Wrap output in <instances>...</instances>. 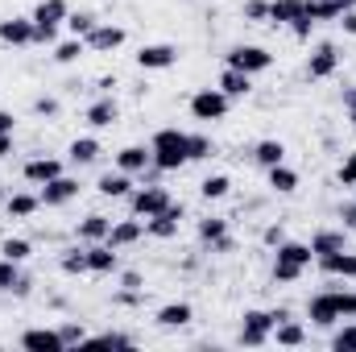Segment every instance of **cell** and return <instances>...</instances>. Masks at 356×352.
<instances>
[{"mask_svg": "<svg viewBox=\"0 0 356 352\" xmlns=\"http://www.w3.org/2000/svg\"><path fill=\"white\" fill-rule=\"evenodd\" d=\"M149 154H154V166L158 170H166V175L182 170L191 162L186 158V133L182 129H158L154 141H149Z\"/></svg>", "mask_w": 356, "mask_h": 352, "instance_id": "obj_1", "label": "cell"}, {"mask_svg": "<svg viewBox=\"0 0 356 352\" xmlns=\"http://www.w3.org/2000/svg\"><path fill=\"white\" fill-rule=\"evenodd\" d=\"M311 262H315L311 245H302V241H282V245H277V253H273V282H282V286L298 282V278L307 273V265H311Z\"/></svg>", "mask_w": 356, "mask_h": 352, "instance_id": "obj_2", "label": "cell"}, {"mask_svg": "<svg viewBox=\"0 0 356 352\" xmlns=\"http://www.w3.org/2000/svg\"><path fill=\"white\" fill-rule=\"evenodd\" d=\"M307 319L315 328H336L340 319H348V294L344 290H323L307 303Z\"/></svg>", "mask_w": 356, "mask_h": 352, "instance_id": "obj_3", "label": "cell"}, {"mask_svg": "<svg viewBox=\"0 0 356 352\" xmlns=\"http://www.w3.org/2000/svg\"><path fill=\"white\" fill-rule=\"evenodd\" d=\"M224 67H236V71H245V75H266L269 67H273V54H269L266 46L241 42V46H232V50L224 54Z\"/></svg>", "mask_w": 356, "mask_h": 352, "instance_id": "obj_4", "label": "cell"}, {"mask_svg": "<svg viewBox=\"0 0 356 352\" xmlns=\"http://www.w3.org/2000/svg\"><path fill=\"white\" fill-rule=\"evenodd\" d=\"M228 108H232V99H228L220 88H203V91L191 95V116H195L199 125H216V120H224Z\"/></svg>", "mask_w": 356, "mask_h": 352, "instance_id": "obj_5", "label": "cell"}, {"mask_svg": "<svg viewBox=\"0 0 356 352\" xmlns=\"http://www.w3.org/2000/svg\"><path fill=\"white\" fill-rule=\"evenodd\" d=\"M166 203H170V191H166L162 182H141V186H133V195H129V211L141 216V220L158 216Z\"/></svg>", "mask_w": 356, "mask_h": 352, "instance_id": "obj_6", "label": "cell"}, {"mask_svg": "<svg viewBox=\"0 0 356 352\" xmlns=\"http://www.w3.org/2000/svg\"><path fill=\"white\" fill-rule=\"evenodd\" d=\"M269 340H273V311H245L241 315V344L261 349Z\"/></svg>", "mask_w": 356, "mask_h": 352, "instance_id": "obj_7", "label": "cell"}, {"mask_svg": "<svg viewBox=\"0 0 356 352\" xmlns=\"http://www.w3.org/2000/svg\"><path fill=\"white\" fill-rule=\"evenodd\" d=\"M182 220H186V207L170 199V203H166L158 216H149V220H145V237H154V241H175V237H178V224H182Z\"/></svg>", "mask_w": 356, "mask_h": 352, "instance_id": "obj_8", "label": "cell"}, {"mask_svg": "<svg viewBox=\"0 0 356 352\" xmlns=\"http://www.w3.org/2000/svg\"><path fill=\"white\" fill-rule=\"evenodd\" d=\"M137 67H141V71H170V67H178V46H170V42H149V46H141V50H137Z\"/></svg>", "mask_w": 356, "mask_h": 352, "instance_id": "obj_9", "label": "cell"}, {"mask_svg": "<svg viewBox=\"0 0 356 352\" xmlns=\"http://www.w3.org/2000/svg\"><path fill=\"white\" fill-rule=\"evenodd\" d=\"M79 178H71V175H58V178H50L38 195H42V207H67L71 199H79Z\"/></svg>", "mask_w": 356, "mask_h": 352, "instance_id": "obj_10", "label": "cell"}, {"mask_svg": "<svg viewBox=\"0 0 356 352\" xmlns=\"http://www.w3.org/2000/svg\"><path fill=\"white\" fill-rule=\"evenodd\" d=\"M83 42H88V54H116V50L124 46V29H120V25H108V21H99V25L91 29Z\"/></svg>", "mask_w": 356, "mask_h": 352, "instance_id": "obj_11", "label": "cell"}, {"mask_svg": "<svg viewBox=\"0 0 356 352\" xmlns=\"http://www.w3.org/2000/svg\"><path fill=\"white\" fill-rule=\"evenodd\" d=\"M336 71H340V50H336L332 42H319L315 54L307 58V75H311V79H332Z\"/></svg>", "mask_w": 356, "mask_h": 352, "instance_id": "obj_12", "label": "cell"}, {"mask_svg": "<svg viewBox=\"0 0 356 352\" xmlns=\"http://www.w3.org/2000/svg\"><path fill=\"white\" fill-rule=\"evenodd\" d=\"M83 120H88L91 129H112V125L120 120V104H116L112 95H99V99H91V104H88Z\"/></svg>", "mask_w": 356, "mask_h": 352, "instance_id": "obj_13", "label": "cell"}, {"mask_svg": "<svg viewBox=\"0 0 356 352\" xmlns=\"http://www.w3.org/2000/svg\"><path fill=\"white\" fill-rule=\"evenodd\" d=\"M141 237H145V220H141V216H133V220H116V224H112L108 245H112V249H133Z\"/></svg>", "mask_w": 356, "mask_h": 352, "instance_id": "obj_14", "label": "cell"}, {"mask_svg": "<svg viewBox=\"0 0 356 352\" xmlns=\"http://www.w3.org/2000/svg\"><path fill=\"white\" fill-rule=\"evenodd\" d=\"M67 17H71L67 0H42L33 8V29H58V25H67Z\"/></svg>", "mask_w": 356, "mask_h": 352, "instance_id": "obj_15", "label": "cell"}, {"mask_svg": "<svg viewBox=\"0 0 356 352\" xmlns=\"http://www.w3.org/2000/svg\"><path fill=\"white\" fill-rule=\"evenodd\" d=\"M0 42L4 46H33V17H4L0 21Z\"/></svg>", "mask_w": 356, "mask_h": 352, "instance_id": "obj_16", "label": "cell"}, {"mask_svg": "<svg viewBox=\"0 0 356 352\" xmlns=\"http://www.w3.org/2000/svg\"><path fill=\"white\" fill-rule=\"evenodd\" d=\"M21 349L29 352H63V336H58V328H29V332H21Z\"/></svg>", "mask_w": 356, "mask_h": 352, "instance_id": "obj_17", "label": "cell"}, {"mask_svg": "<svg viewBox=\"0 0 356 352\" xmlns=\"http://www.w3.org/2000/svg\"><path fill=\"white\" fill-rule=\"evenodd\" d=\"M21 175H25V182H33V186H46L50 178L63 175V162H58V158H46V154H42V158H29V162L21 166Z\"/></svg>", "mask_w": 356, "mask_h": 352, "instance_id": "obj_18", "label": "cell"}, {"mask_svg": "<svg viewBox=\"0 0 356 352\" xmlns=\"http://www.w3.org/2000/svg\"><path fill=\"white\" fill-rule=\"evenodd\" d=\"M116 269H120V253L108 241L88 245V273H116Z\"/></svg>", "mask_w": 356, "mask_h": 352, "instance_id": "obj_19", "label": "cell"}, {"mask_svg": "<svg viewBox=\"0 0 356 352\" xmlns=\"http://www.w3.org/2000/svg\"><path fill=\"white\" fill-rule=\"evenodd\" d=\"M315 265H319L327 278H356V253H353V249L323 253V257H315Z\"/></svg>", "mask_w": 356, "mask_h": 352, "instance_id": "obj_20", "label": "cell"}, {"mask_svg": "<svg viewBox=\"0 0 356 352\" xmlns=\"http://www.w3.org/2000/svg\"><path fill=\"white\" fill-rule=\"evenodd\" d=\"M149 162H154L149 145H124V150H116V170H124V175H141Z\"/></svg>", "mask_w": 356, "mask_h": 352, "instance_id": "obj_21", "label": "cell"}, {"mask_svg": "<svg viewBox=\"0 0 356 352\" xmlns=\"http://www.w3.org/2000/svg\"><path fill=\"white\" fill-rule=\"evenodd\" d=\"M38 207H42V195H33V191H17V195L4 199L8 220H29V216H38Z\"/></svg>", "mask_w": 356, "mask_h": 352, "instance_id": "obj_22", "label": "cell"}, {"mask_svg": "<svg viewBox=\"0 0 356 352\" xmlns=\"http://www.w3.org/2000/svg\"><path fill=\"white\" fill-rule=\"evenodd\" d=\"M191 319H195V307H191V303H166V307H158V315H154V323L166 328V332L186 328Z\"/></svg>", "mask_w": 356, "mask_h": 352, "instance_id": "obj_23", "label": "cell"}, {"mask_svg": "<svg viewBox=\"0 0 356 352\" xmlns=\"http://www.w3.org/2000/svg\"><path fill=\"white\" fill-rule=\"evenodd\" d=\"M108 232H112V220H108V216H99V211H91V216H83V220L75 224V237H79L83 245L108 241Z\"/></svg>", "mask_w": 356, "mask_h": 352, "instance_id": "obj_24", "label": "cell"}, {"mask_svg": "<svg viewBox=\"0 0 356 352\" xmlns=\"http://www.w3.org/2000/svg\"><path fill=\"white\" fill-rule=\"evenodd\" d=\"M95 191H99L104 199H129V195H133V175H124V170H108V175H99Z\"/></svg>", "mask_w": 356, "mask_h": 352, "instance_id": "obj_25", "label": "cell"}, {"mask_svg": "<svg viewBox=\"0 0 356 352\" xmlns=\"http://www.w3.org/2000/svg\"><path fill=\"white\" fill-rule=\"evenodd\" d=\"M340 249H348V232H340V228H319V232L311 237V253H315V257L340 253Z\"/></svg>", "mask_w": 356, "mask_h": 352, "instance_id": "obj_26", "label": "cell"}, {"mask_svg": "<svg viewBox=\"0 0 356 352\" xmlns=\"http://www.w3.org/2000/svg\"><path fill=\"white\" fill-rule=\"evenodd\" d=\"M220 91H224L228 99H245V95L253 91V75H245V71H236V67H224V75H220Z\"/></svg>", "mask_w": 356, "mask_h": 352, "instance_id": "obj_27", "label": "cell"}, {"mask_svg": "<svg viewBox=\"0 0 356 352\" xmlns=\"http://www.w3.org/2000/svg\"><path fill=\"white\" fill-rule=\"evenodd\" d=\"M99 154H104V145H99L95 137H75V141L67 145V158H71V166H91Z\"/></svg>", "mask_w": 356, "mask_h": 352, "instance_id": "obj_28", "label": "cell"}, {"mask_svg": "<svg viewBox=\"0 0 356 352\" xmlns=\"http://www.w3.org/2000/svg\"><path fill=\"white\" fill-rule=\"evenodd\" d=\"M253 162H257L261 170H269V166H282V162H286V145H282L277 137L257 141V145H253Z\"/></svg>", "mask_w": 356, "mask_h": 352, "instance_id": "obj_29", "label": "cell"}, {"mask_svg": "<svg viewBox=\"0 0 356 352\" xmlns=\"http://www.w3.org/2000/svg\"><path fill=\"white\" fill-rule=\"evenodd\" d=\"M302 13H307L302 0H269V25H286L290 29Z\"/></svg>", "mask_w": 356, "mask_h": 352, "instance_id": "obj_30", "label": "cell"}, {"mask_svg": "<svg viewBox=\"0 0 356 352\" xmlns=\"http://www.w3.org/2000/svg\"><path fill=\"white\" fill-rule=\"evenodd\" d=\"M273 340H277L282 349H302V344H307V328L294 323V319H282V323L273 328Z\"/></svg>", "mask_w": 356, "mask_h": 352, "instance_id": "obj_31", "label": "cell"}, {"mask_svg": "<svg viewBox=\"0 0 356 352\" xmlns=\"http://www.w3.org/2000/svg\"><path fill=\"white\" fill-rule=\"evenodd\" d=\"M58 269L71 273V278H83V273H88V245H83V249H79V245L63 249V253H58Z\"/></svg>", "mask_w": 356, "mask_h": 352, "instance_id": "obj_32", "label": "cell"}, {"mask_svg": "<svg viewBox=\"0 0 356 352\" xmlns=\"http://www.w3.org/2000/svg\"><path fill=\"white\" fill-rule=\"evenodd\" d=\"M269 191H277V195H294L298 191V170H290L286 162L282 166H269Z\"/></svg>", "mask_w": 356, "mask_h": 352, "instance_id": "obj_33", "label": "cell"}, {"mask_svg": "<svg viewBox=\"0 0 356 352\" xmlns=\"http://www.w3.org/2000/svg\"><path fill=\"white\" fill-rule=\"evenodd\" d=\"M88 54V42L83 38H67V42H54V63L58 67H71V63H79Z\"/></svg>", "mask_w": 356, "mask_h": 352, "instance_id": "obj_34", "label": "cell"}, {"mask_svg": "<svg viewBox=\"0 0 356 352\" xmlns=\"http://www.w3.org/2000/svg\"><path fill=\"white\" fill-rule=\"evenodd\" d=\"M302 8H307V17L315 21V25H323V21H340V4L336 0H302Z\"/></svg>", "mask_w": 356, "mask_h": 352, "instance_id": "obj_35", "label": "cell"}, {"mask_svg": "<svg viewBox=\"0 0 356 352\" xmlns=\"http://www.w3.org/2000/svg\"><path fill=\"white\" fill-rule=\"evenodd\" d=\"M0 257H8V262L25 265L29 257H33V241H25V237H8V241L0 245Z\"/></svg>", "mask_w": 356, "mask_h": 352, "instance_id": "obj_36", "label": "cell"}, {"mask_svg": "<svg viewBox=\"0 0 356 352\" xmlns=\"http://www.w3.org/2000/svg\"><path fill=\"white\" fill-rule=\"evenodd\" d=\"M211 154H216V145H211L207 133H186V158L191 162H207Z\"/></svg>", "mask_w": 356, "mask_h": 352, "instance_id": "obj_37", "label": "cell"}, {"mask_svg": "<svg viewBox=\"0 0 356 352\" xmlns=\"http://www.w3.org/2000/svg\"><path fill=\"white\" fill-rule=\"evenodd\" d=\"M228 191H232V178L228 175H207L203 182H199V195H203L207 203H211V199H224Z\"/></svg>", "mask_w": 356, "mask_h": 352, "instance_id": "obj_38", "label": "cell"}, {"mask_svg": "<svg viewBox=\"0 0 356 352\" xmlns=\"http://www.w3.org/2000/svg\"><path fill=\"white\" fill-rule=\"evenodd\" d=\"M224 232H228V220H224V216H207V220H199V241H203V245L220 241Z\"/></svg>", "mask_w": 356, "mask_h": 352, "instance_id": "obj_39", "label": "cell"}, {"mask_svg": "<svg viewBox=\"0 0 356 352\" xmlns=\"http://www.w3.org/2000/svg\"><path fill=\"white\" fill-rule=\"evenodd\" d=\"M88 344H108V349H137V336H129V332H99V336H88Z\"/></svg>", "mask_w": 356, "mask_h": 352, "instance_id": "obj_40", "label": "cell"}, {"mask_svg": "<svg viewBox=\"0 0 356 352\" xmlns=\"http://www.w3.org/2000/svg\"><path fill=\"white\" fill-rule=\"evenodd\" d=\"M95 25H99V21H95V13H71V17H67V29H71V38H88Z\"/></svg>", "mask_w": 356, "mask_h": 352, "instance_id": "obj_41", "label": "cell"}, {"mask_svg": "<svg viewBox=\"0 0 356 352\" xmlns=\"http://www.w3.org/2000/svg\"><path fill=\"white\" fill-rule=\"evenodd\" d=\"M17 278H21V265L8 262V257H0V294H13Z\"/></svg>", "mask_w": 356, "mask_h": 352, "instance_id": "obj_42", "label": "cell"}, {"mask_svg": "<svg viewBox=\"0 0 356 352\" xmlns=\"http://www.w3.org/2000/svg\"><path fill=\"white\" fill-rule=\"evenodd\" d=\"M58 336H63V344H67V349L88 344V328H83V323H58Z\"/></svg>", "mask_w": 356, "mask_h": 352, "instance_id": "obj_43", "label": "cell"}, {"mask_svg": "<svg viewBox=\"0 0 356 352\" xmlns=\"http://www.w3.org/2000/svg\"><path fill=\"white\" fill-rule=\"evenodd\" d=\"M332 349L336 352H356V319L353 323H344V328L332 336Z\"/></svg>", "mask_w": 356, "mask_h": 352, "instance_id": "obj_44", "label": "cell"}, {"mask_svg": "<svg viewBox=\"0 0 356 352\" xmlns=\"http://www.w3.org/2000/svg\"><path fill=\"white\" fill-rule=\"evenodd\" d=\"M112 303H116V307H141V303H145V290H129V286H120Z\"/></svg>", "mask_w": 356, "mask_h": 352, "instance_id": "obj_45", "label": "cell"}, {"mask_svg": "<svg viewBox=\"0 0 356 352\" xmlns=\"http://www.w3.org/2000/svg\"><path fill=\"white\" fill-rule=\"evenodd\" d=\"M245 21H269V0H245Z\"/></svg>", "mask_w": 356, "mask_h": 352, "instance_id": "obj_46", "label": "cell"}, {"mask_svg": "<svg viewBox=\"0 0 356 352\" xmlns=\"http://www.w3.org/2000/svg\"><path fill=\"white\" fill-rule=\"evenodd\" d=\"M33 112H38V116H58L63 104H58L54 95H38V99H33Z\"/></svg>", "mask_w": 356, "mask_h": 352, "instance_id": "obj_47", "label": "cell"}, {"mask_svg": "<svg viewBox=\"0 0 356 352\" xmlns=\"http://www.w3.org/2000/svg\"><path fill=\"white\" fill-rule=\"evenodd\" d=\"M207 249H211L216 257H232V253H236V237H232V232H224V237H220V241H211Z\"/></svg>", "mask_w": 356, "mask_h": 352, "instance_id": "obj_48", "label": "cell"}, {"mask_svg": "<svg viewBox=\"0 0 356 352\" xmlns=\"http://www.w3.org/2000/svg\"><path fill=\"white\" fill-rule=\"evenodd\" d=\"M282 241H286V228H282V224H266V228H261V245H266V249H277Z\"/></svg>", "mask_w": 356, "mask_h": 352, "instance_id": "obj_49", "label": "cell"}, {"mask_svg": "<svg viewBox=\"0 0 356 352\" xmlns=\"http://www.w3.org/2000/svg\"><path fill=\"white\" fill-rule=\"evenodd\" d=\"M311 29H315V21H311V17H307V13H302V17H298V21H294V25H290V33H294V38H298V42H307V38H311Z\"/></svg>", "mask_w": 356, "mask_h": 352, "instance_id": "obj_50", "label": "cell"}, {"mask_svg": "<svg viewBox=\"0 0 356 352\" xmlns=\"http://www.w3.org/2000/svg\"><path fill=\"white\" fill-rule=\"evenodd\" d=\"M340 182H344V186H356V154L344 158V166H340Z\"/></svg>", "mask_w": 356, "mask_h": 352, "instance_id": "obj_51", "label": "cell"}, {"mask_svg": "<svg viewBox=\"0 0 356 352\" xmlns=\"http://www.w3.org/2000/svg\"><path fill=\"white\" fill-rule=\"evenodd\" d=\"M120 286H129V290H145V278H141L137 269H124V273H120Z\"/></svg>", "mask_w": 356, "mask_h": 352, "instance_id": "obj_52", "label": "cell"}, {"mask_svg": "<svg viewBox=\"0 0 356 352\" xmlns=\"http://www.w3.org/2000/svg\"><path fill=\"white\" fill-rule=\"evenodd\" d=\"M340 29H344L348 38H356V8H344V13H340Z\"/></svg>", "mask_w": 356, "mask_h": 352, "instance_id": "obj_53", "label": "cell"}, {"mask_svg": "<svg viewBox=\"0 0 356 352\" xmlns=\"http://www.w3.org/2000/svg\"><path fill=\"white\" fill-rule=\"evenodd\" d=\"M29 290H33V278H29V273H21V278H17V286H13V294H17V298H29Z\"/></svg>", "mask_w": 356, "mask_h": 352, "instance_id": "obj_54", "label": "cell"}, {"mask_svg": "<svg viewBox=\"0 0 356 352\" xmlns=\"http://www.w3.org/2000/svg\"><path fill=\"white\" fill-rule=\"evenodd\" d=\"M0 133H17V116L0 108Z\"/></svg>", "mask_w": 356, "mask_h": 352, "instance_id": "obj_55", "label": "cell"}, {"mask_svg": "<svg viewBox=\"0 0 356 352\" xmlns=\"http://www.w3.org/2000/svg\"><path fill=\"white\" fill-rule=\"evenodd\" d=\"M13 154V133H0V162Z\"/></svg>", "mask_w": 356, "mask_h": 352, "instance_id": "obj_56", "label": "cell"}, {"mask_svg": "<svg viewBox=\"0 0 356 352\" xmlns=\"http://www.w3.org/2000/svg\"><path fill=\"white\" fill-rule=\"evenodd\" d=\"M344 108H348V116L356 112V88H344Z\"/></svg>", "mask_w": 356, "mask_h": 352, "instance_id": "obj_57", "label": "cell"}, {"mask_svg": "<svg viewBox=\"0 0 356 352\" xmlns=\"http://www.w3.org/2000/svg\"><path fill=\"white\" fill-rule=\"evenodd\" d=\"M340 216H344V224H353V228H356V203H348V207H340Z\"/></svg>", "mask_w": 356, "mask_h": 352, "instance_id": "obj_58", "label": "cell"}, {"mask_svg": "<svg viewBox=\"0 0 356 352\" xmlns=\"http://www.w3.org/2000/svg\"><path fill=\"white\" fill-rule=\"evenodd\" d=\"M348 319H356V290L348 294Z\"/></svg>", "mask_w": 356, "mask_h": 352, "instance_id": "obj_59", "label": "cell"}, {"mask_svg": "<svg viewBox=\"0 0 356 352\" xmlns=\"http://www.w3.org/2000/svg\"><path fill=\"white\" fill-rule=\"evenodd\" d=\"M336 4H340V8H356V0H336Z\"/></svg>", "mask_w": 356, "mask_h": 352, "instance_id": "obj_60", "label": "cell"}, {"mask_svg": "<svg viewBox=\"0 0 356 352\" xmlns=\"http://www.w3.org/2000/svg\"><path fill=\"white\" fill-rule=\"evenodd\" d=\"M348 120H353V129H356V112H353V116H348Z\"/></svg>", "mask_w": 356, "mask_h": 352, "instance_id": "obj_61", "label": "cell"}]
</instances>
